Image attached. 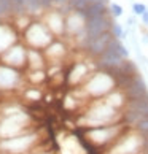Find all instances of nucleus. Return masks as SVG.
Segmentation results:
<instances>
[{
    "instance_id": "nucleus-17",
    "label": "nucleus",
    "mask_w": 148,
    "mask_h": 154,
    "mask_svg": "<svg viewBox=\"0 0 148 154\" xmlns=\"http://www.w3.org/2000/svg\"><path fill=\"white\" fill-rule=\"evenodd\" d=\"M109 13H110V11H109V3L97 0V2L91 3L81 14L84 16V19H93V18H99V16L109 14Z\"/></svg>"
},
{
    "instance_id": "nucleus-32",
    "label": "nucleus",
    "mask_w": 148,
    "mask_h": 154,
    "mask_svg": "<svg viewBox=\"0 0 148 154\" xmlns=\"http://www.w3.org/2000/svg\"><path fill=\"white\" fill-rule=\"evenodd\" d=\"M146 146H148V138H146Z\"/></svg>"
},
{
    "instance_id": "nucleus-5",
    "label": "nucleus",
    "mask_w": 148,
    "mask_h": 154,
    "mask_svg": "<svg viewBox=\"0 0 148 154\" xmlns=\"http://www.w3.org/2000/svg\"><path fill=\"white\" fill-rule=\"evenodd\" d=\"M26 42L30 48H46L53 43V32L42 22H30V26L26 29Z\"/></svg>"
},
{
    "instance_id": "nucleus-18",
    "label": "nucleus",
    "mask_w": 148,
    "mask_h": 154,
    "mask_svg": "<svg viewBox=\"0 0 148 154\" xmlns=\"http://www.w3.org/2000/svg\"><path fill=\"white\" fill-rule=\"evenodd\" d=\"M14 40V30L5 24H0V54H3L10 46H13Z\"/></svg>"
},
{
    "instance_id": "nucleus-15",
    "label": "nucleus",
    "mask_w": 148,
    "mask_h": 154,
    "mask_svg": "<svg viewBox=\"0 0 148 154\" xmlns=\"http://www.w3.org/2000/svg\"><path fill=\"white\" fill-rule=\"evenodd\" d=\"M46 26L53 35H62L65 32V14L61 10H54L46 14Z\"/></svg>"
},
{
    "instance_id": "nucleus-25",
    "label": "nucleus",
    "mask_w": 148,
    "mask_h": 154,
    "mask_svg": "<svg viewBox=\"0 0 148 154\" xmlns=\"http://www.w3.org/2000/svg\"><path fill=\"white\" fill-rule=\"evenodd\" d=\"M135 130H137L139 134H142L145 137V138H148V118H145V119H142V121L135 125L134 127Z\"/></svg>"
},
{
    "instance_id": "nucleus-8",
    "label": "nucleus",
    "mask_w": 148,
    "mask_h": 154,
    "mask_svg": "<svg viewBox=\"0 0 148 154\" xmlns=\"http://www.w3.org/2000/svg\"><path fill=\"white\" fill-rule=\"evenodd\" d=\"M112 40H113L112 32H105V33H102V35L93 37V38L86 37V40H84V43H83L81 48L86 49V53L91 56V57L97 59L99 56H102L105 53V49L109 48V45H110Z\"/></svg>"
},
{
    "instance_id": "nucleus-22",
    "label": "nucleus",
    "mask_w": 148,
    "mask_h": 154,
    "mask_svg": "<svg viewBox=\"0 0 148 154\" xmlns=\"http://www.w3.org/2000/svg\"><path fill=\"white\" fill-rule=\"evenodd\" d=\"M45 72H43V68H37V70H30L29 72V81H32L33 84H37V83H43L45 81Z\"/></svg>"
},
{
    "instance_id": "nucleus-19",
    "label": "nucleus",
    "mask_w": 148,
    "mask_h": 154,
    "mask_svg": "<svg viewBox=\"0 0 148 154\" xmlns=\"http://www.w3.org/2000/svg\"><path fill=\"white\" fill-rule=\"evenodd\" d=\"M124 110H131L135 113H140L148 118V95L146 97H140V99H132L128 100L124 105Z\"/></svg>"
},
{
    "instance_id": "nucleus-20",
    "label": "nucleus",
    "mask_w": 148,
    "mask_h": 154,
    "mask_svg": "<svg viewBox=\"0 0 148 154\" xmlns=\"http://www.w3.org/2000/svg\"><path fill=\"white\" fill-rule=\"evenodd\" d=\"M27 67L30 70H37V68L45 67V57L42 53H38L37 48H29L27 49Z\"/></svg>"
},
{
    "instance_id": "nucleus-28",
    "label": "nucleus",
    "mask_w": 148,
    "mask_h": 154,
    "mask_svg": "<svg viewBox=\"0 0 148 154\" xmlns=\"http://www.w3.org/2000/svg\"><path fill=\"white\" fill-rule=\"evenodd\" d=\"M146 10H148V8L145 7V3H139V2H137V3L132 5V11H134L135 16H142Z\"/></svg>"
},
{
    "instance_id": "nucleus-29",
    "label": "nucleus",
    "mask_w": 148,
    "mask_h": 154,
    "mask_svg": "<svg viewBox=\"0 0 148 154\" xmlns=\"http://www.w3.org/2000/svg\"><path fill=\"white\" fill-rule=\"evenodd\" d=\"M26 97H27V100H32V102H37L40 99V92L37 89H29L26 92Z\"/></svg>"
},
{
    "instance_id": "nucleus-12",
    "label": "nucleus",
    "mask_w": 148,
    "mask_h": 154,
    "mask_svg": "<svg viewBox=\"0 0 148 154\" xmlns=\"http://www.w3.org/2000/svg\"><path fill=\"white\" fill-rule=\"evenodd\" d=\"M19 72L18 68L10 67L2 64L0 65V91H7V89H14L19 84Z\"/></svg>"
},
{
    "instance_id": "nucleus-14",
    "label": "nucleus",
    "mask_w": 148,
    "mask_h": 154,
    "mask_svg": "<svg viewBox=\"0 0 148 154\" xmlns=\"http://www.w3.org/2000/svg\"><path fill=\"white\" fill-rule=\"evenodd\" d=\"M124 95L128 100L132 99H140V97H146L148 95V89H146V83L140 75H137L132 81H131L126 88L123 89Z\"/></svg>"
},
{
    "instance_id": "nucleus-10",
    "label": "nucleus",
    "mask_w": 148,
    "mask_h": 154,
    "mask_svg": "<svg viewBox=\"0 0 148 154\" xmlns=\"http://www.w3.org/2000/svg\"><path fill=\"white\" fill-rule=\"evenodd\" d=\"M113 38H115V37H113ZM96 60H97V67L100 68V70H105V72L112 73L113 70H116V68L123 64L124 57L118 53V49L113 46V43L110 42L109 48L105 49V53L102 56H99Z\"/></svg>"
},
{
    "instance_id": "nucleus-2",
    "label": "nucleus",
    "mask_w": 148,
    "mask_h": 154,
    "mask_svg": "<svg viewBox=\"0 0 148 154\" xmlns=\"http://www.w3.org/2000/svg\"><path fill=\"white\" fill-rule=\"evenodd\" d=\"M115 89H116L115 76L105 70L91 73L89 78L86 79V84L83 88L84 92L93 97H105L107 94H110Z\"/></svg>"
},
{
    "instance_id": "nucleus-6",
    "label": "nucleus",
    "mask_w": 148,
    "mask_h": 154,
    "mask_svg": "<svg viewBox=\"0 0 148 154\" xmlns=\"http://www.w3.org/2000/svg\"><path fill=\"white\" fill-rule=\"evenodd\" d=\"M29 122H30L29 116L26 113L16 111L13 115H8V118L3 119L2 124H0V135L3 138H10V137H16L19 134H24Z\"/></svg>"
},
{
    "instance_id": "nucleus-1",
    "label": "nucleus",
    "mask_w": 148,
    "mask_h": 154,
    "mask_svg": "<svg viewBox=\"0 0 148 154\" xmlns=\"http://www.w3.org/2000/svg\"><path fill=\"white\" fill-rule=\"evenodd\" d=\"M116 118H121L123 115L118 113V108L109 105L105 100L96 103L91 110L84 115V124L86 127H102V125H110V124H116Z\"/></svg>"
},
{
    "instance_id": "nucleus-21",
    "label": "nucleus",
    "mask_w": 148,
    "mask_h": 154,
    "mask_svg": "<svg viewBox=\"0 0 148 154\" xmlns=\"http://www.w3.org/2000/svg\"><path fill=\"white\" fill-rule=\"evenodd\" d=\"M45 54H46L51 60H59L61 57H64V54H65V46L61 42H53L49 46L45 48Z\"/></svg>"
},
{
    "instance_id": "nucleus-9",
    "label": "nucleus",
    "mask_w": 148,
    "mask_h": 154,
    "mask_svg": "<svg viewBox=\"0 0 148 154\" xmlns=\"http://www.w3.org/2000/svg\"><path fill=\"white\" fill-rule=\"evenodd\" d=\"M0 60L5 65L21 68L27 65V49L24 46H21V45H13L3 54H0Z\"/></svg>"
},
{
    "instance_id": "nucleus-11",
    "label": "nucleus",
    "mask_w": 148,
    "mask_h": 154,
    "mask_svg": "<svg viewBox=\"0 0 148 154\" xmlns=\"http://www.w3.org/2000/svg\"><path fill=\"white\" fill-rule=\"evenodd\" d=\"M112 26H113V16L109 14H104V16H99V18H93V19H86V37L93 38V37H97L102 35L105 32H110L112 30Z\"/></svg>"
},
{
    "instance_id": "nucleus-30",
    "label": "nucleus",
    "mask_w": 148,
    "mask_h": 154,
    "mask_svg": "<svg viewBox=\"0 0 148 154\" xmlns=\"http://www.w3.org/2000/svg\"><path fill=\"white\" fill-rule=\"evenodd\" d=\"M53 3H54V0H40V5H42L43 10H45V8H49Z\"/></svg>"
},
{
    "instance_id": "nucleus-13",
    "label": "nucleus",
    "mask_w": 148,
    "mask_h": 154,
    "mask_svg": "<svg viewBox=\"0 0 148 154\" xmlns=\"http://www.w3.org/2000/svg\"><path fill=\"white\" fill-rule=\"evenodd\" d=\"M84 27H86V19L81 13L72 10L69 14H65V32L78 37L84 32Z\"/></svg>"
},
{
    "instance_id": "nucleus-26",
    "label": "nucleus",
    "mask_w": 148,
    "mask_h": 154,
    "mask_svg": "<svg viewBox=\"0 0 148 154\" xmlns=\"http://www.w3.org/2000/svg\"><path fill=\"white\" fill-rule=\"evenodd\" d=\"M109 11L113 18H119V16H123V7L118 3H110L109 5Z\"/></svg>"
},
{
    "instance_id": "nucleus-24",
    "label": "nucleus",
    "mask_w": 148,
    "mask_h": 154,
    "mask_svg": "<svg viewBox=\"0 0 148 154\" xmlns=\"http://www.w3.org/2000/svg\"><path fill=\"white\" fill-rule=\"evenodd\" d=\"M112 43H113V46L118 49V53L121 54L124 59H128V57H129V51L126 49V46H124V45L121 43V40H119V38H113V40H112Z\"/></svg>"
},
{
    "instance_id": "nucleus-27",
    "label": "nucleus",
    "mask_w": 148,
    "mask_h": 154,
    "mask_svg": "<svg viewBox=\"0 0 148 154\" xmlns=\"http://www.w3.org/2000/svg\"><path fill=\"white\" fill-rule=\"evenodd\" d=\"M112 35L115 37V38H124V30H123V27L119 26V24H116V22H113V26H112Z\"/></svg>"
},
{
    "instance_id": "nucleus-23",
    "label": "nucleus",
    "mask_w": 148,
    "mask_h": 154,
    "mask_svg": "<svg viewBox=\"0 0 148 154\" xmlns=\"http://www.w3.org/2000/svg\"><path fill=\"white\" fill-rule=\"evenodd\" d=\"M13 14V8H11L10 0H0V19L7 18V16Z\"/></svg>"
},
{
    "instance_id": "nucleus-31",
    "label": "nucleus",
    "mask_w": 148,
    "mask_h": 154,
    "mask_svg": "<svg viewBox=\"0 0 148 154\" xmlns=\"http://www.w3.org/2000/svg\"><path fill=\"white\" fill-rule=\"evenodd\" d=\"M142 24H143V26H146V27H148V10L145 11L143 14H142Z\"/></svg>"
},
{
    "instance_id": "nucleus-3",
    "label": "nucleus",
    "mask_w": 148,
    "mask_h": 154,
    "mask_svg": "<svg viewBox=\"0 0 148 154\" xmlns=\"http://www.w3.org/2000/svg\"><path fill=\"white\" fill-rule=\"evenodd\" d=\"M146 148V138L142 134L135 132H128L124 130V135H119L115 140V145L110 149L109 154H139L143 152Z\"/></svg>"
},
{
    "instance_id": "nucleus-16",
    "label": "nucleus",
    "mask_w": 148,
    "mask_h": 154,
    "mask_svg": "<svg viewBox=\"0 0 148 154\" xmlns=\"http://www.w3.org/2000/svg\"><path fill=\"white\" fill-rule=\"evenodd\" d=\"M89 70H88V65L84 62H77L65 75V79L69 81L70 84H80L83 79H88L89 78Z\"/></svg>"
},
{
    "instance_id": "nucleus-4",
    "label": "nucleus",
    "mask_w": 148,
    "mask_h": 154,
    "mask_svg": "<svg viewBox=\"0 0 148 154\" xmlns=\"http://www.w3.org/2000/svg\"><path fill=\"white\" fill-rule=\"evenodd\" d=\"M128 125L124 122H116V124H110V125H102V127H91L88 129L86 137L91 143L94 145H109L112 141H115L121 132L126 130Z\"/></svg>"
},
{
    "instance_id": "nucleus-7",
    "label": "nucleus",
    "mask_w": 148,
    "mask_h": 154,
    "mask_svg": "<svg viewBox=\"0 0 148 154\" xmlns=\"http://www.w3.org/2000/svg\"><path fill=\"white\" fill-rule=\"evenodd\" d=\"M37 134H24V135H16L10 138L0 140V149L8 154H21L26 152L27 149L35 145Z\"/></svg>"
}]
</instances>
